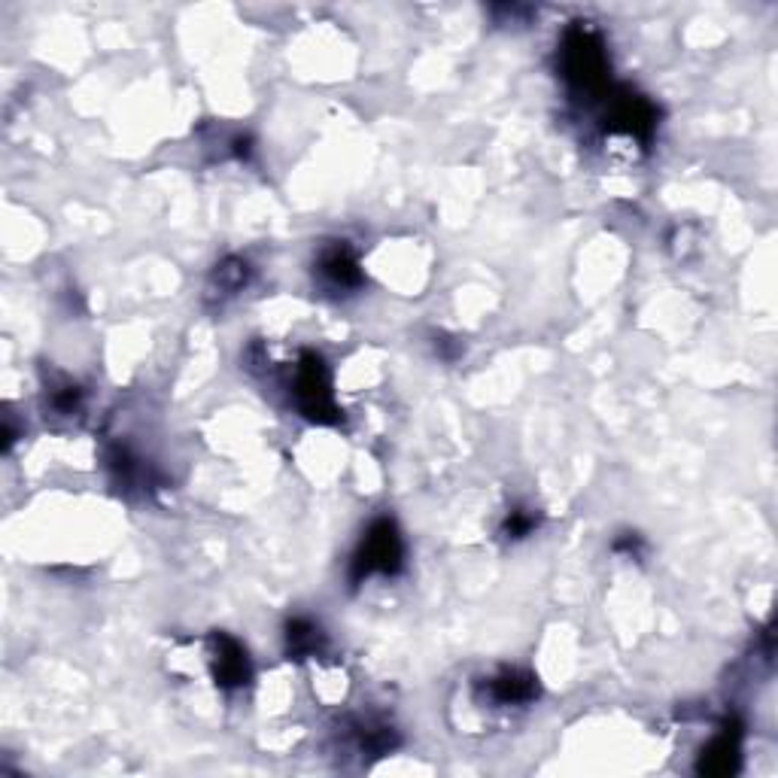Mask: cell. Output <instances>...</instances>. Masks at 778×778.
<instances>
[{
    "label": "cell",
    "mask_w": 778,
    "mask_h": 778,
    "mask_svg": "<svg viewBox=\"0 0 778 778\" xmlns=\"http://www.w3.org/2000/svg\"><path fill=\"white\" fill-rule=\"evenodd\" d=\"M529 529H532V517H523L520 511H517V514H511V520H508V532H511L514 538L526 535Z\"/></svg>",
    "instance_id": "cell-9"
},
{
    "label": "cell",
    "mask_w": 778,
    "mask_h": 778,
    "mask_svg": "<svg viewBox=\"0 0 778 778\" xmlns=\"http://www.w3.org/2000/svg\"><path fill=\"white\" fill-rule=\"evenodd\" d=\"M320 642V630H314L310 624H304V620H295V624L289 627V648L295 654H304V651H314Z\"/></svg>",
    "instance_id": "cell-8"
},
{
    "label": "cell",
    "mask_w": 778,
    "mask_h": 778,
    "mask_svg": "<svg viewBox=\"0 0 778 778\" xmlns=\"http://www.w3.org/2000/svg\"><path fill=\"white\" fill-rule=\"evenodd\" d=\"M493 696L502 706H517V703H529L535 696V678L523 675V672H505L490 684Z\"/></svg>",
    "instance_id": "cell-6"
},
{
    "label": "cell",
    "mask_w": 778,
    "mask_h": 778,
    "mask_svg": "<svg viewBox=\"0 0 778 778\" xmlns=\"http://www.w3.org/2000/svg\"><path fill=\"white\" fill-rule=\"evenodd\" d=\"M216 678L225 687H238L247 684L250 678V663L247 654L231 642V639H219V651H216Z\"/></svg>",
    "instance_id": "cell-4"
},
{
    "label": "cell",
    "mask_w": 778,
    "mask_h": 778,
    "mask_svg": "<svg viewBox=\"0 0 778 778\" xmlns=\"http://www.w3.org/2000/svg\"><path fill=\"white\" fill-rule=\"evenodd\" d=\"M298 402L310 417H323L326 411H332V396H329V380L323 374V365L317 359H310L301 374H298Z\"/></svg>",
    "instance_id": "cell-3"
},
{
    "label": "cell",
    "mask_w": 778,
    "mask_h": 778,
    "mask_svg": "<svg viewBox=\"0 0 778 778\" xmlns=\"http://www.w3.org/2000/svg\"><path fill=\"white\" fill-rule=\"evenodd\" d=\"M733 760H736V742H730V736H724L703 757V769H709V772H730Z\"/></svg>",
    "instance_id": "cell-7"
},
{
    "label": "cell",
    "mask_w": 778,
    "mask_h": 778,
    "mask_svg": "<svg viewBox=\"0 0 778 778\" xmlns=\"http://www.w3.org/2000/svg\"><path fill=\"white\" fill-rule=\"evenodd\" d=\"M605 70V55L587 31H572L566 40V76L578 86H596Z\"/></svg>",
    "instance_id": "cell-2"
},
{
    "label": "cell",
    "mask_w": 778,
    "mask_h": 778,
    "mask_svg": "<svg viewBox=\"0 0 778 778\" xmlns=\"http://www.w3.org/2000/svg\"><path fill=\"white\" fill-rule=\"evenodd\" d=\"M402 566V538L396 532V526L389 520H380L371 526V532L365 535L362 548L356 554V578L371 575V572H396Z\"/></svg>",
    "instance_id": "cell-1"
},
{
    "label": "cell",
    "mask_w": 778,
    "mask_h": 778,
    "mask_svg": "<svg viewBox=\"0 0 778 778\" xmlns=\"http://www.w3.org/2000/svg\"><path fill=\"white\" fill-rule=\"evenodd\" d=\"M320 271H323V277H326L329 283L344 286V289L359 283V265H356V259H353V253H350L347 247H332V250H326L323 259H320Z\"/></svg>",
    "instance_id": "cell-5"
}]
</instances>
